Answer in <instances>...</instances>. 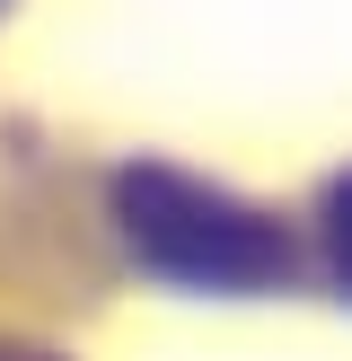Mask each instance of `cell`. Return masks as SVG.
<instances>
[{"label": "cell", "mask_w": 352, "mask_h": 361, "mask_svg": "<svg viewBox=\"0 0 352 361\" xmlns=\"http://www.w3.org/2000/svg\"><path fill=\"white\" fill-rule=\"evenodd\" d=\"M115 238L123 256L150 282H176V291H211V300H264L299 282V238L273 221L264 203L211 185L194 168H168V159H132L115 168Z\"/></svg>", "instance_id": "6da1fadb"}, {"label": "cell", "mask_w": 352, "mask_h": 361, "mask_svg": "<svg viewBox=\"0 0 352 361\" xmlns=\"http://www.w3.org/2000/svg\"><path fill=\"white\" fill-rule=\"evenodd\" d=\"M317 274L334 282V300H352V168L317 194Z\"/></svg>", "instance_id": "7a4b0ae2"}, {"label": "cell", "mask_w": 352, "mask_h": 361, "mask_svg": "<svg viewBox=\"0 0 352 361\" xmlns=\"http://www.w3.org/2000/svg\"><path fill=\"white\" fill-rule=\"evenodd\" d=\"M0 361H62V353H35V344H0Z\"/></svg>", "instance_id": "3957f363"}]
</instances>
